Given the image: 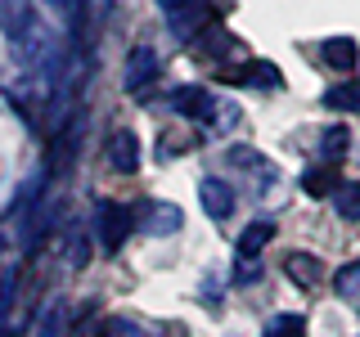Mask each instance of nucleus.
I'll use <instances>...</instances> for the list:
<instances>
[{
	"label": "nucleus",
	"instance_id": "412c9836",
	"mask_svg": "<svg viewBox=\"0 0 360 337\" xmlns=\"http://www.w3.org/2000/svg\"><path fill=\"white\" fill-rule=\"evenodd\" d=\"M212 121H217L221 131H230L234 121H239V108H234V104H225V108H217V117H212Z\"/></svg>",
	"mask_w": 360,
	"mask_h": 337
},
{
	"label": "nucleus",
	"instance_id": "0eeeda50",
	"mask_svg": "<svg viewBox=\"0 0 360 337\" xmlns=\"http://www.w3.org/2000/svg\"><path fill=\"white\" fill-rule=\"evenodd\" d=\"M320 59L329 67H338V72H352V67L360 63V45L352 37H333V41L320 45Z\"/></svg>",
	"mask_w": 360,
	"mask_h": 337
},
{
	"label": "nucleus",
	"instance_id": "f257e3e1",
	"mask_svg": "<svg viewBox=\"0 0 360 337\" xmlns=\"http://www.w3.org/2000/svg\"><path fill=\"white\" fill-rule=\"evenodd\" d=\"M162 5V14H167V22H172V32L176 37H194V32L202 27V18L212 14V0H158Z\"/></svg>",
	"mask_w": 360,
	"mask_h": 337
},
{
	"label": "nucleus",
	"instance_id": "aec40b11",
	"mask_svg": "<svg viewBox=\"0 0 360 337\" xmlns=\"http://www.w3.org/2000/svg\"><path fill=\"white\" fill-rule=\"evenodd\" d=\"M99 337H144V333H135V324H127V319H108L99 329Z\"/></svg>",
	"mask_w": 360,
	"mask_h": 337
},
{
	"label": "nucleus",
	"instance_id": "9b49d317",
	"mask_svg": "<svg viewBox=\"0 0 360 337\" xmlns=\"http://www.w3.org/2000/svg\"><path fill=\"white\" fill-rule=\"evenodd\" d=\"M284 270H288V279H292V284H302V288H315V284L324 279V265L315 261V256H307V252H292Z\"/></svg>",
	"mask_w": 360,
	"mask_h": 337
},
{
	"label": "nucleus",
	"instance_id": "423d86ee",
	"mask_svg": "<svg viewBox=\"0 0 360 337\" xmlns=\"http://www.w3.org/2000/svg\"><path fill=\"white\" fill-rule=\"evenodd\" d=\"M172 108H176L185 121H207V117H217V99H212L202 86H180L176 99H172Z\"/></svg>",
	"mask_w": 360,
	"mask_h": 337
},
{
	"label": "nucleus",
	"instance_id": "7ed1b4c3",
	"mask_svg": "<svg viewBox=\"0 0 360 337\" xmlns=\"http://www.w3.org/2000/svg\"><path fill=\"white\" fill-rule=\"evenodd\" d=\"M131 225H135V211L131 207H122V202H104V207H99V234H104L108 252H117V247L127 243Z\"/></svg>",
	"mask_w": 360,
	"mask_h": 337
},
{
	"label": "nucleus",
	"instance_id": "f03ea898",
	"mask_svg": "<svg viewBox=\"0 0 360 337\" xmlns=\"http://www.w3.org/2000/svg\"><path fill=\"white\" fill-rule=\"evenodd\" d=\"M221 77H225V81H234V86H252V90H279V86H284L279 67L275 63H262V59L239 63V67H225Z\"/></svg>",
	"mask_w": 360,
	"mask_h": 337
},
{
	"label": "nucleus",
	"instance_id": "f8f14e48",
	"mask_svg": "<svg viewBox=\"0 0 360 337\" xmlns=\"http://www.w3.org/2000/svg\"><path fill=\"white\" fill-rule=\"evenodd\" d=\"M180 207H172V202H153L149 211H144V230L149 234H176L180 230Z\"/></svg>",
	"mask_w": 360,
	"mask_h": 337
},
{
	"label": "nucleus",
	"instance_id": "1a4fd4ad",
	"mask_svg": "<svg viewBox=\"0 0 360 337\" xmlns=\"http://www.w3.org/2000/svg\"><path fill=\"white\" fill-rule=\"evenodd\" d=\"M0 27L9 32V41H22L32 27V9L27 0H0Z\"/></svg>",
	"mask_w": 360,
	"mask_h": 337
},
{
	"label": "nucleus",
	"instance_id": "f3484780",
	"mask_svg": "<svg viewBox=\"0 0 360 337\" xmlns=\"http://www.w3.org/2000/svg\"><path fill=\"white\" fill-rule=\"evenodd\" d=\"M230 162H234V166H243V171H257V176H266V180H275V166H270V162H266V157H262V153H252V149H243V144H239V149H230Z\"/></svg>",
	"mask_w": 360,
	"mask_h": 337
},
{
	"label": "nucleus",
	"instance_id": "4468645a",
	"mask_svg": "<svg viewBox=\"0 0 360 337\" xmlns=\"http://www.w3.org/2000/svg\"><path fill=\"white\" fill-rule=\"evenodd\" d=\"M333 207L342 220H360V180H342L333 189Z\"/></svg>",
	"mask_w": 360,
	"mask_h": 337
},
{
	"label": "nucleus",
	"instance_id": "9d476101",
	"mask_svg": "<svg viewBox=\"0 0 360 337\" xmlns=\"http://www.w3.org/2000/svg\"><path fill=\"white\" fill-rule=\"evenodd\" d=\"M338 185H342V176H338V162H320V166H311V171L302 176V189H307L311 198H324V194H333Z\"/></svg>",
	"mask_w": 360,
	"mask_h": 337
},
{
	"label": "nucleus",
	"instance_id": "2eb2a0df",
	"mask_svg": "<svg viewBox=\"0 0 360 337\" xmlns=\"http://www.w3.org/2000/svg\"><path fill=\"white\" fill-rule=\"evenodd\" d=\"M324 104H329L333 112H360V86L356 81H342V86L324 90Z\"/></svg>",
	"mask_w": 360,
	"mask_h": 337
},
{
	"label": "nucleus",
	"instance_id": "6ab92c4d",
	"mask_svg": "<svg viewBox=\"0 0 360 337\" xmlns=\"http://www.w3.org/2000/svg\"><path fill=\"white\" fill-rule=\"evenodd\" d=\"M338 292H342V297H360V261H352V265H342L338 270Z\"/></svg>",
	"mask_w": 360,
	"mask_h": 337
},
{
	"label": "nucleus",
	"instance_id": "ddd939ff",
	"mask_svg": "<svg viewBox=\"0 0 360 337\" xmlns=\"http://www.w3.org/2000/svg\"><path fill=\"white\" fill-rule=\"evenodd\" d=\"M270 239H275V220H252V225L239 234V256H257Z\"/></svg>",
	"mask_w": 360,
	"mask_h": 337
},
{
	"label": "nucleus",
	"instance_id": "6e6552de",
	"mask_svg": "<svg viewBox=\"0 0 360 337\" xmlns=\"http://www.w3.org/2000/svg\"><path fill=\"white\" fill-rule=\"evenodd\" d=\"M108 162L117 166L122 176H131L135 166H140V144H135V135H131V131H117V135L108 140Z\"/></svg>",
	"mask_w": 360,
	"mask_h": 337
},
{
	"label": "nucleus",
	"instance_id": "a211bd4d",
	"mask_svg": "<svg viewBox=\"0 0 360 337\" xmlns=\"http://www.w3.org/2000/svg\"><path fill=\"white\" fill-rule=\"evenodd\" d=\"M266 337H307V324H302L297 315H279V319H270Z\"/></svg>",
	"mask_w": 360,
	"mask_h": 337
},
{
	"label": "nucleus",
	"instance_id": "20e7f679",
	"mask_svg": "<svg viewBox=\"0 0 360 337\" xmlns=\"http://www.w3.org/2000/svg\"><path fill=\"white\" fill-rule=\"evenodd\" d=\"M198 198H202V211H207L212 220H230V211H234V189L225 185L221 176H202V180H198Z\"/></svg>",
	"mask_w": 360,
	"mask_h": 337
},
{
	"label": "nucleus",
	"instance_id": "dca6fc26",
	"mask_svg": "<svg viewBox=\"0 0 360 337\" xmlns=\"http://www.w3.org/2000/svg\"><path fill=\"white\" fill-rule=\"evenodd\" d=\"M347 149H352V131H347V126H329V131L320 135L324 162H338V157H347Z\"/></svg>",
	"mask_w": 360,
	"mask_h": 337
},
{
	"label": "nucleus",
	"instance_id": "39448f33",
	"mask_svg": "<svg viewBox=\"0 0 360 337\" xmlns=\"http://www.w3.org/2000/svg\"><path fill=\"white\" fill-rule=\"evenodd\" d=\"M158 77V54L153 45H135L131 59H127V77H122V86L131 90V95H144V86H149Z\"/></svg>",
	"mask_w": 360,
	"mask_h": 337
}]
</instances>
